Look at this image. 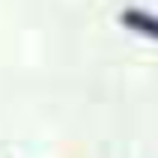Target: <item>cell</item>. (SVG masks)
<instances>
[{"label":"cell","mask_w":158,"mask_h":158,"mask_svg":"<svg viewBox=\"0 0 158 158\" xmlns=\"http://www.w3.org/2000/svg\"><path fill=\"white\" fill-rule=\"evenodd\" d=\"M125 21L131 27H137V30H146V33L158 36V21L155 18H146L143 12H125Z\"/></svg>","instance_id":"cell-1"}]
</instances>
